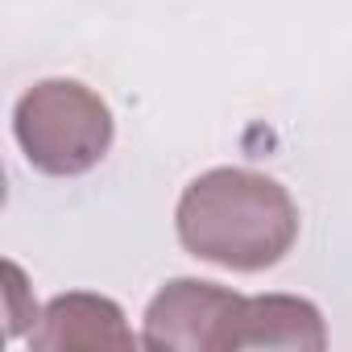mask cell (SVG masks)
Here are the masks:
<instances>
[{
    "instance_id": "3",
    "label": "cell",
    "mask_w": 352,
    "mask_h": 352,
    "mask_svg": "<svg viewBox=\"0 0 352 352\" xmlns=\"http://www.w3.org/2000/svg\"><path fill=\"white\" fill-rule=\"evenodd\" d=\"M241 307V294L204 282V278H174L145 307V348H183V352H224L228 323Z\"/></svg>"
},
{
    "instance_id": "1",
    "label": "cell",
    "mask_w": 352,
    "mask_h": 352,
    "mask_svg": "<svg viewBox=\"0 0 352 352\" xmlns=\"http://www.w3.org/2000/svg\"><path fill=\"white\" fill-rule=\"evenodd\" d=\"M174 228L191 257L236 274H261L294 249L298 208L270 174L216 166L187 183Z\"/></svg>"
},
{
    "instance_id": "5",
    "label": "cell",
    "mask_w": 352,
    "mask_h": 352,
    "mask_svg": "<svg viewBox=\"0 0 352 352\" xmlns=\"http://www.w3.org/2000/svg\"><path fill=\"white\" fill-rule=\"evenodd\" d=\"M137 336L124 323V311L87 290H71L46 302L38 327L30 331V348L63 352V348H133Z\"/></svg>"
},
{
    "instance_id": "4",
    "label": "cell",
    "mask_w": 352,
    "mask_h": 352,
    "mask_svg": "<svg viewBox=\"0 0 352 352\" xmlns=\"http://www.w3.org/2000/svg\"><path fill=\"white\" fill-rule=\"evenodd\" d=\"M241 348H294V352H319L327 348V327L315 302L294 294H241V307L228 323L224 352Z\"/></svg>"
},
{
    "instance_id": "2",
    "label": "cell",
    "mask_w": 352,
    "mask_h": 352,
    "mask_svg": "<svg viewBox=\"0 0 352 352\" xmlns=\"http://www.w3.org/2000/svg\"><path fill=\"white\" fill-rule=\"evenodd\" d=\"M13 137L34 170L75 179L104 162L116 137L112 108L79 79H38L13 108Z\"/></svg>"
}]
</instances>
